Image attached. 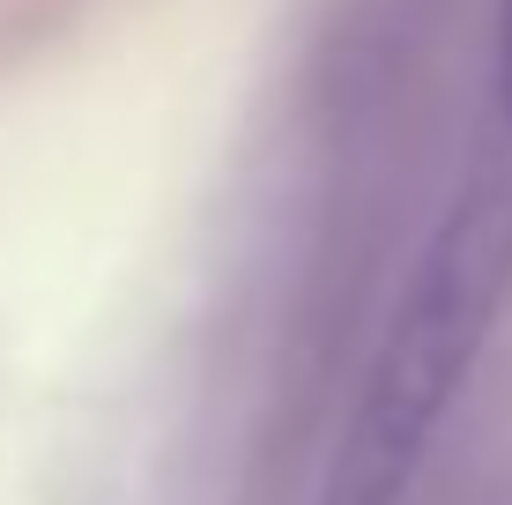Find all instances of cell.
Instances as JSON below:
<instances>
[{
    "mask_svg": "<svg viewBox=\"0 0 512 505\" xmlns=\"http://www.w3.org/2000/svg\"><path fill=\"white\" fill-rule=\"evenodd\" d=\"M512 283V164H475L468 194L446 208L423 246L394 320H386L372 372L357 387L349 431L327 461L320 505H401L483 350L498 298Z\"/></svg>",
    "mask_w": 512,
    "mask_h": 505,
    "instance_id": "obj_1",
    "label": "cell"
},
{
    "mask_svg": "<svg viewBox=\"0 0 512 505\" xmlns=\"http://www.w3.org/2000/svg\"><path fill=\"white\" fill-rule=\"evenodd\" d=\"M498 45H505V104H512V0H505V38Z\"/></svg>",
    "mask_w": 512,
    "mask_h": 505,
    "instance_id": "obj_2",
    "label": "cell"
}]
</instances>
